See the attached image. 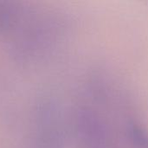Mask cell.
I'll use <instances>...</instances> for the list:
<instances>
[{
	"mask_svg": "<svg viewBox=\"0 0 148 148\" xmlns=\"http://www.w3.org/2000/svg\"><path fill=\"white\" fill-rule=\"evenodd\" d=\"M131 134L134 141L142 148H148V134L139 127H133L131 129Z\"/></svg>",
	"mask_w": 148,
	"mask_h": 148,
	"instance_id": "cell-1",
	"label": "cell"
}]
</instances>
